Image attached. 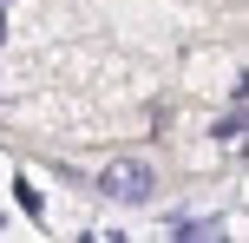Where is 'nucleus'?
<instances>
[{"instance_id": "f257e3e1", "label": "nucleus", "mask_w": 249, "mask_h": 243, "mask_svg": "<svg viewBox=\"0 0 249 243\" xmlns=\"http://www.w3.org/2000/svg\"><path fill=\"white\" fill-rule=\"evenodd\" d=\"M99 191L112 204H151L158 197V171H151V158H112L99 171Z\"/></svg>"}, {"instance_id": "f03ea898", "label": "nucleus", "mask_w": 249, "mask_h": 243, "mask_svg": "<svg viewBox=\"0 0 249 243\" xmlns=\"http://www.w3.org/2000/svg\"><path fill=\"white\" fill-rule=\"evenodd\" d=\"M210 131H216V138H223V145H236V138H243V86H236V99H230V112L216 118Z\"/></svg>"}, {"instance_id": "7ed1b4c3", "label": "nucleus", "mask_w": 249, "mask_h": 243, "mask_svg": "<svg viewBox=\"0 0 249 243\" xmlns=\"http://www.w3.org/2000/svg\"><path fill=\"white\" fill-rule=\"evenodd\" d=\"M171 237H177V243H210V237H216V217H184Z\"/></svg>"}, {"instance_id": "20e7f679", "label": "nucleus", "mask_w": 249, "mask_h": 243, "mask_svg": "<svg viewBox=\"0 0 249 243\" xmlns=\"http://www.w3.org/2000/svg\"><path fill=\"white\" fill-rule=\"evenodd\" d=\"M0 33H7V13H0Z\"/></svg>"}, {"instance_id": "39448f33", "label": "nucleus", "mask_w": 249, "mask_h": 243, "mask_svg": "<svg viewBox=\"0 0 249 243\" xmlns=\"http://www.w3.org/2000/svg\"><path fill=\"white\" fill-rule=\"evenodd\" d=\"M0 7H7V0H0Z\"/></svg>"}]
</instances>
